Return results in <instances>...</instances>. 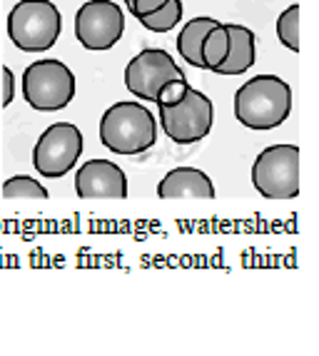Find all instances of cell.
Masks as SVG:
<instances>
[{
    "instance_id": "obj_1",
    "label": "cell",
    "mask_w": 319,
    "mask_h": 356,
    "mask_svg": "<svg viewBox=\"0 0 319 356\" xmlns=\"http://www.w3.org/2000/svg\"><path fill=\"white\" fill-rule=\"evenodd\" d=\"M292 113V88L279 75H257L235 92V118L249 130H274Z\"/></svg>"
},
{
    "instance_id": "obj_2",
    "label": "cell",
    "mask_w": 319,
    "mask_h": 356,
    "mask_svg": "<svg viewBox=\"0 0 319 356\" xmlns=\"http://www.w3.org/2000/svg\"><path fill=\"white\" fill-rule=\"evenodd\" d=\"M100 143L115 154L148 152L157 143L155 115L140 102H115L100 118Z\"/></svg>"
},
{
    "instance_id": "obj_3",
    "label": "cell",
    "mask_w": 319,
    "mask_h": 356,
    "mask_svg": "<svg viewBox=\"0 0 319 356\" xmlns=\"http://www.w3.org/2000/svg\"><path fill=\"white\" fill-rule=\"evenodd\" d=\"M63 15L53 0H20L8 13V38L23 53H42L60 40Z\"/></svg>"
},
{
    "instance_id": "obj_4",
    "label": "cell",
    "mask_w": 319,
    "mask_h": 356,
    "mask_svg": "<svg viewBox=\"0 0 319 356\" xmlns=\"http://www.w3.org/2000/svg\"><path fill=\"white\" fill-rule=\"evenodd\" d=\"M75 85L72 70L55 58L30 63L20 80L25 102L40 113H58L70 105L75 97Z\"/></svg>"
},
{
    "instance_id": "obj_5",
    "label": "cell",
    "mask_w": 319,
    "mask_h": 356,
    "mask_svg": "<svg viewBox=\"0 0 319 356\" xmlns=\"http://www.w3.org/2000/svg\"><path fill=\"white\" fill-rule=\"evenodd\" d=\"M252 184L267 200H295L299 197V147L270 145L252 165Z\"/></svg>"
},
{
    "instance_id": "obj_6",
    "label": "cell",
    "mask_w": 319,
    "mask_h": 356,
    "mask_svg": "<svg viewBox=\"0 0 319 356\" xmlns=\"http://www.w3.org/2000/svg\"><path fill=\"white\" fill-rule=\"evenodd\" d=\"M162 132L175 145H195L210 135L215 125L212 100L189 85L187 95L175 105H157Z\"/></svg>"
},
{
    "instance_id": "obj_7",
    "label": "cell",
    "mask_w": 319,
    "mask_h": 356,
    "mask_svg": "<svg viewBox=\"0 0 319 356\" xmlns=\"http://www.w3.org/2000/svg\"><path fill=\"white\" fill-rule=\"evenodd\" d=\"M83 154V132L72 122L50 125L33 147V167L47 179L68 175Z\"/></svg>"
},
{
    "instance_id": "obj_8",
    "label": "cell",
    "mask_w": 319,
    "mask_h": 356,
    "mask_svg": "<svg viewBox=\"0 0 319 356\" xmlns=\"http://www.w3.org/2000/svg\"><path fill=\"white\" fill-rule=\"evenodd\" d=\"M125 33V13L113 0H88L75 13V38L85 50H110Z\"/></svg>"
},
{
    "instance_id": "obj_9",
    "label": "cell",
    "mask_w": 319,
    "mask_h": 356,
    "mask_svg": "<svg viewBox=\"0 0 319 356\" xmlns=\"http://www.w3.org/2000/svg\"><path fill=\"white\" fill-rule=\"evenodd\" d=\"M175 77H185V72L167 50L145 48L125 67V88L142 102H155L160 88Z\"/></svg>"
},
{
    "instance_id": "obj_10",
    "label": "cell",
    "mask_w": 319,
    "mask_h": 356,
    "mask_svg": "<svg viewBox=\"0 0 319 356\" xmlns=\"http://www.w3.org/2000/svg\"><path fill=\"white\" fill-rule=\"evenodd\" d=\"M75 192L80 200H125L127 175L113 160H90L75 172Z\"/></svg>"
},
{
    "instance_id": "obj_11",
    "label": "cell",
    "mask_w": 319,
    "mask_h": 356,
    "mask_svg": "<svg viewBox=\"0 0 319 356\" xmlns=\"http://www.w3.org/2000/svg\"><path fill=\"white\" fill-rule=\"evenodd\" d=\"M160 200H215V184L197 167H175L157 184Z\"/></svg>"
},
{
    "instance_id": "obj_12",
    "label": "cell",
    "mask_w": 319,
    "mask_h": 356,
    "mask_svg": "<svg viewBox=\"0 0 319 356\" xmlns=\"http://www.w3.org/2000/svg\"><path fill=\"white\" fill-rule=\"evenodd\" d=\"M225 25L227 35H230V50H227V58L215 67V72H219V75H242L257 60V38H254V33L247 25Z\"/></svg>"
},
{
    "instance_id": "obj_13",
    "label": "cell",
    "mask_w": 319,
    "mask_h": 356,
    "mask_svg": "<svg viewBox=\"0 0 319 356\" xmlns=\"http://www.w3.org/2000/svg\"><path fill=\"white\" fill-rule=\"evenodd\" d=\"M219 20L215 18H192L187 25H182L178 35V50H180V58L192 67H200L205 70V60H202V40H205L207 30L215 28Z\"/></svg>"
},
{
    "instance_id": "obj_14",
    "label": "cell",
    "mask_w": 319,
    "mask_h": 356,
    "mask_svg": "<svg viewBox=\"0 0 319 356\" xmlns=\"http://www.w3.org/2000/svg\"><path fill=\"white\" fill-rule=\"evenodd\" d=\"M230 50V35H227V25L217 23L215 28L207 30L205 40H202V60H205V70H212L227 58Z\"/></svg>"
},
{
    "instance_id": "obj_15",
    "label": "cell",
    "mask_w": 319,
    "mask_h": 356,
    "mask_svg": "<svg viewBox=\"0 0 319 356\" xmlns=\"http://www.w3.org/2000/svg\"><path fill=\"white\" fill-rule=\"evenodd\" d=\"M182 20V0H167L160 10L140 18V25L150 33H170Z\"/></svg>"
},
{
    "instance_id": "obj_16",
    "label": "cell",
    "mask_w": 319,
    "mask_h": 356,
    "mask_svg": "<svg viewBox=\"0 0 319 356\" xmlns=\"http://www.w3.org/2000/svg\"><path fill=\"white\" fill-rule=\"evenodd\" d=\"M3 197L6 200H47L50 192L36 177L15 175V177L6 179V184H3Z\"/></svg>"
},
{
    "instance_id": "obj_17",
    "label": "cell",
    "mask_w": 319,
    "mask_h": 356,
    "mask_svg": "<svg viewBox=\"0 0 319 356\" xmlns=\"http://www.w3.org/2000/svg\"><path fill=\"white\" fill-rule=\"evenodd\" d=\"M277 38L284 48L299 53V6H290L277 18Z\"/></svg>"
},
{
    "instance_id": "obj_18",
    "label": "cell",
    "mask_w": 319,
    "mask_h": 356,
    "mask_svg": "<svg viewBox=\"0 0 319 356\" xmlns=\"http://www.w3.org/2000/svg\"><path fill=\"white\" fill-rule=\"evenodd\" d=\"M189 83L187 77H175V80H167L162 88H160L157 97H155V105H175L187 95Z\"/></svg>"
},
{
    "instance_id": "obj_19",
    "label": "cell",
    "mask_w": 319,
    "mask_h": 356,
    "mask_svg": "<svg viewBox=\"0 0 319 356\" xmlns=\"http://www.w3.org/2000/svg\"><path fill=\"white\" fill-rule=\"evenodd\" d=\"M0 72H3V100H0V107H8L15 100V75H13V70L8 65L0 67Z\"/></svg>"
},
{
    "instance_id": "obj_20",
    "label": "cell",
    "mask_w": 319,
    "mask_h": 356,
    "mask_svg": "<svg viewBox=\"0 0 319 356\" xmlns=\"http://www.w3.org/2000/svg\"><path fill=\"white\" fill-rule=\"evenodd\" d=\"M167 0H132L130 3V13L135 15L137 20L145 18V15H150V13L160 10V8L165 6Z\"/></svg>"
},
{
    "instance_id": "obj_21",
    "label": "cell",
    "mask_w": 319,
    "mask_h": 356,
    "mask_svg": "<svg viewBox=\"0 0 319 356\" xmlns=\"http://www.w3.org/2000/svg\"><path fill=\"white\" fill-rule=\"evenodd\" d=\"M123 3H125V6H127V8H130V3H132V0H123Z\"/></svg>"
}]
</instances>
